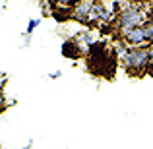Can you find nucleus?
I'll return each mask as SVG.
<instances>
[{
  "mask_svg": "<svg viewBox=\"0 0 153 149\" xmlns=\"http://www.w3.org/2000/svg\"><path fill=\"white\" fill-rule=\"evenodd\" d=\"M147 21V12L143 10V6L138 4H120V14L116 19V25L122 33L136 27H143Z\"/></svg>",
  "mask_w": 153,
  "mask_h": 149,
  "instance_id": "nucleus-1",
  "label": "nucleus"
},
{
  "mask_svg": "<svg viewBox=\"0 0 153 149\" xmlns=\"http://www.w3.org/2000/svg\"><path fill=\"white\" fill-rule=\"evenodd\" d=\"M122 64L128 74H143L149 66V49H126L122 54Z\"/></svg>",
  "mask_w": 153,
  "mask_h": 149,
  "instance_id": "nucleus-2",
  "label": "nucleus"
},
{
  "mask_svg": "<svg viewBox=\"0 0 153 149\" xmlns=\"http://www.w3.org/2000/svg\"><path fill=\"white\" fill-rule=\"evenodd\" d=\"M122 39H124L126 45H132L134 49H143L142 45H147L143 27H136V29H130V31H126V33H122Z\"/></svg>",
  "mask_w": 153,
  "mask_h": 149,
  "instance_id": "nucleus-3",
  "label": "nucleus"
},
{
  "mask_svg": "<svg viewBox=\"0 0 153 149\" xmlns=\"http://www.w3.org/2000/svg\"><path fill=\"white\" fill-rule=\"evenodd\" d=\"M93 8H95V2H78L72 10V16L79 21H85V23H91V14H93Z\"/></svg>",
  "mask_w": 153,
  "mask_h": 149,
  "instance_id": "nucleus-4",
  "label": "nucleus"
},
{
  "mask_svg": "<svg viewBox=\"0 0 153 149\" xmlns=\"http://www.w3.org/2000/svg\"><path fill=\"white\" fill-rule=\"evenodd\" d=\"M143 31H146V39H147V45H153V18H149L143 25Z\"/></svg>",
  "mask_w": 153,
  "mask_h": 149,
  "instance_id": "nucleus-5",
  "label": "nucleus"
},
{
  "mask_svg": "<svg viewBox=\"0 0 153 149\" xmlns=\"http://www.w3.org/2000/svg\"><path fill=\"white\" fill-rule=\"evenodd\" d=\"M147 72L153 74V45L149 47V68H147Z\"/></svg>",
  "mask_w": 153,
  "mask_h": 149,
  "instance_id": "nucleus-6",
  "label": "nucleus"
},
{
  "mask_svg": "<svg viewBox=\"0 0 153 149\" xmlns=\"http://www.w3.org/2000/svg\"><path fill=\"white\" fill-rule=\"evenodd\" d=\"M37 19H31V21H29V25H27V33H31V31H33L35 29V27H37Z\"/></svg>",
  "mask_w": 153,
  "mask_h": 149,
  "instance_id": "nucleus-7",
  "label": "nucleus"
}]
</instances>
